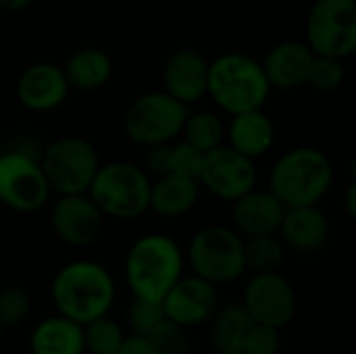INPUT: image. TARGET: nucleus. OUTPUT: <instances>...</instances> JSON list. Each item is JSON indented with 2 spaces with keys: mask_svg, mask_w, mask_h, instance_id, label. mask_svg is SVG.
Listing matches in <instances>:
<instances>
[{
  "mask_svg": "<svg viewBox=\"0 0 356 354\" xmlns=\"http://www.w3.org/2000/svg\"><path fill=\"white\" fill-rule=\"evenodd\" d=\"M240 303L254 323L269 325L280 332L294 321L298 311L296 290L282 271L250 275Z\"/></svg>",
  "mask_w": 356,
  "mask_h": 354,
  "instance_id": "11",
  "label": "nucleus"
},
{
  "mask_svg": "<svg viewBox=\"0 0 356 354\" xmlns=\"http://www.w3.org/2000/svg\"><path fill=\"white\" fill-rule=\"evenodd\" d=\"M190 106L177 102L163 90L136 96L123 115V131L129 142L142 148L173 144L186 125Z\"/></svg>",
  "mask_w": 356,
  "mask_h": 354,
  "instance_id": "7",
  "label": "nucleus"
},
{
  "mask_svg": "<svg viewBox=\"0 0 356 354\" xmlns=\"http://www.w3.org/2000/svg\"><path fill=\"white\" fill-rule=\"evenodd\" d=\"M284 346L282 332L269 325L252 323L244 344H242V354H280Z\"/></svg>",
  "mask_w": 356,
  "mask_h": 354,
  "instance_id": "33",
  "label": "nucleus"
},
{
  "mask_svg": "<svg viewBox=\"0 0 356 354\" xmlns=\"http://www.w3.org/2000/svg\"><path fill=\"white\" fill-rule=\"evenodd\" d=\"M269 92L271 83L257 58L244 52H227L211 61L207 96L227 115L263 111Z\"/></svg>",
  "mask_w": 356,
  "mask_h": 354,
  "instance_id": "4",
  "label": "nucleus"
},
{
  "mask_svg": "<svg viewBox=\"0 0 356 354\" xmlns=\"http://www.w3.org/2000/svg\"><path fill=\"white\" fill-rule=\"evenodd\" d=\"M334 182L336 169L327 152L315 146H294L271 165L267 190L286 209L319 207L332 192Z\"/></svg>",
  "mask_w": 356,
  "mask_h": 354,
  "instance_id": "2",
  "label": "nucleus"
},
{
  "mask_svg": "<svg viewBox=\"0 0 356 354\" xmlns=\"http://www.w3.org/2000/svg\"><path fill=\"white\" fill-rule=\"evenodd\" d=\"M33 4V0H0V10L4 13H21L25 8H29Z\"/></svg>",
  "mask_w": 356,
  "mask_h": 354,
  "instance_id": "36",
  "label": "nucleus"
},
{
  "mask_svg": "<svg viewBox=\"0 0 356 354\" xmlns=\"http://www.w3.org/2000/svg\"><path fill=\"white\" fill-rule=\"evenodd\" d=\"M202 186L198 179L181 175H163L152 179L150 188V211L165 219H177L196 209L200 202Z\"/></svg>",
  "mask_w": 356,
  "mask_h": 354,
  "instance_id": "21",
  "label": "nucleus"
},
{
  "mask_svg": "<svg viewBox=\"0 0 356 354\" xmlns=\"http://www.w3.org/2000/svg\"><path fill=\"white\" fill-rule=\"evenodd\" d=\"M286 207L267 188H254L232 202V227L244 238L280 234Z\"/></svg>",
  "mask_w": 356,
  "mask_h": 354,
  "instance_id": "18",
  "label": "nucleus"
},
{
  "mask_svg": "<svg viewBox=\"0 0 356 354\" xmlns=\"http://www.w3.org/2000/svg\"><path fill=\"white\" fill-rule=\"evenodd\" d=\"M350 179H356V156L350 161Z\"/></svg>",
  "mask_w": 356,
  "mask_h": 354,
  "instance_id": "37",
  "label": "nucleus"
},
{
  "mask_svg": "<svg viewBox=\"0 0 356 354\" xmlns=\"http://www.w3.org/2000/svg\"><path fill=\"white\" fill-rule=\"evenodd\" d=\"M202 190L219 200L236 202L244 194L257 188L259 169L254 161L242 156L227 144L204 154L202 171L198 177Z\"/></svg>",
  "mask_w": 356,
  "mask_h": 354,
  "instance_id": "12",
  "label": "nucleus"
},
{
  "mask_svg": "<svg viewBox=\"0 0 356 354\" xmlns=\"http://www.w3.org/2000/svg\"><path fill=\"white\" fill-rule=\"evenodd\" d=\"M344 213L348 215V219L356 223V179H350V184L344 190Z\"/></svg>",
  "mask_w": 356,
  "mask_h": 354,
  "instance_id": "35",
  "label": "nucleus"
},
{
  "mask_svg": "<svg viewBox=\"0 0 356 354\" xmlns=\"http://www.w3.org/2000/svg\"><path fill=\"white\" fill-rule=\"evenodd\" d=\"M17 100L31 113H50L69 98V83L60 65L40 61L25 67L15 86Z\"/></svg>",
  "mask_w": 356,
  "mask_h": 354,
  "instance_id": "15",
  "label": "nucleus"
},
{
  "mask_svg": "<svg viewBox=\"0 0 356 354\" xmlns=\"http://www.w3.org/2000/svg\"><path fill=\"white\" fill-rule=\"evenodd\" d=\"M254 321L242 307V303H229L219 307L209 323V340L217 354H240L244 338Z\"/></svg>",
  "mask_w": 356,
  "mask_h": 354,
  "instance_id": "24",
  "label": "nucleus"
},
{
  "mask_svg": "<svg viewBox=\"0 0 356 354\" xmlns=\"http://www.w3.org/2000/svg\"><path fill=\"white\" fill-rule=\"evenodd\" d=\"M125 332L111 315L83 325L86 354H115L125 340Z\"/></svg>",
  "mask_w": 356,
  "mask_h": 354,
  "instance_id": "27",
  "label": "nucleus"
},
{
  "mask_svg": "<svg viewBox=\"0 0 356 354\" xmlns=\"http://www.w3.org/2000/svg\"><path fill=\"white\" fill-rule=\"evenodd\" d=\"M288 257V248L284 246L282 238L275 236H259L244 240V259H246V273H280Z\"/></svg>",
  "mask_w": 356,
  "mask_h": 354,
  "instance_id": "26",
  "label": "nucleus"
},
{
  "mask_svg": "<svg viewBox=\"0 0 356 354\" xmlns=\"http://www.w3.org/2000/svg\"><path fill=\"white\" fill-rule=\"evenodd\" d=\"M186 252L167 234L140 236L125 257V284L134 298L163 305L169 290L184 277Z\"/></svg>",
  "mask_w": 356,
  "mask_h": 354,
  "instance_id": "3",
  "label": "nucleus"
},
{
  "mask_svg": "<svg viewBox=\"0 0 356 354\" xmlns=\"http://www.w3.org/2000/svg\"><path fill=\"white\" fill-rule=\"evenodd\" d=\"M225 134L227 127L221 121L219 115L211 111H190L186 125H184V142L200 150L202 154H209L221 146H225Z\"/></svg>",
  "mask_w": 356,
  "mask_h": 354,
  "instance_id": "25",
  "label": "nucleus"
},
{
  "mask_svg": "<svg viewBox=\"0 0 356 354\" xmlns=\"http://www.w3.org/2000/svg\"><path fill=\"white\" fill-rule=\"evenodd\" d=\"M202 163H204V154L200 150H196L194 146H190L188 142L181 140V142L171 144V148H169V173L190 177V179H198L200 171H202Z\"/></svg>",
  "mask_w": 356,
  "mask_h": 354,
  "instance_id": "32",
  "label": "nucleus"
},
{
  "mask_svg": "<svg viewBox=\"0 0 356 354\" xmlns=\"http://www.w3.org/2000/svg\"><path fill=\"white\" fill-rule=\"evenodd\" d=\"M332 234V219L319 204L288 209L277 236L282 238L288 252L298 257H315L327 248Z\"/></svg>",
  "mask_w": 356,
  "mask_h": 354,
  "instance_id": "16",
  "label": "nucleus"
},
{
  "mask_svg": "<svg viewBox=\"0 0 356 354\" xmlns=\"http://www.w3.org/2000/svg\"><path fill=\"white\" fill-rule=\"evenodd\" d=\"M115 354H156V351L146 336L129 334V336H125L123 344L119 346V351Z\"/></svg>",
  "mask_w": 356,
  "mask_h": 354,
  "instance_id": "34",
  "label": "nucleus"
},
{
  "mask_svg": "<svg viewBox=\"0 0 356 354\" xmlns=\"http://www.w3.org/2000/svg\"><path fill=\"white\" fill-rule=\"evenodd\" d=\"M313 58H315V52L309 48L307 42L286 40V42L275 44L267 52L261 65L271 88L296 90L300 86H307Z\"/></svg>",
  "mask_w": 356,
  "mask_h": 354,
  "instance_id": "19",
  "label": "nucleus"
},
{
  "mask_svg": "<svg viewBox=\"0 0 356 354\" xmlns=\"http://www.w3.org/2000/svg\"><path fill=\"white\" fill-rule=\"evenodd\" d=\"M106 217L88 194L58 196L50 209V227L54 236L71 248L96 244L104 232Z\"/></svg>",
  "mask_w": 356,
  "mask_h": 354,
  "instance_id": "13",
  "label": "nucleus"
},
{
  "mask_svg": "<svg viewBox=\"0 0 356 354\" xmlns=\"http://www.w3.org/2000/svg\"><path fill=\"white\" fill-rule=\"evenodd\" d=\"M219 288L198 275H184L165 296V317L184 330L209 325L219 309Z\"/></svg>",
  "mask_w": 356,
  "mask_h": 354,
  "instance_id": "14",
  "label": "nucleus"
},
{
  "mask_svg": "<svg viewBox=\"0 0 356 354\" xmlns=\"http://www.w3.org/2000/svg\"><path fill=\"white\" fill-rule=\"evenodd\" d=\"M71 90L96 92L104 88L113 77V58L106 50L96 46H83L71 52L60 65Z\"/></svg>",
  "mask_w": 356,
  "mask_h": 354,
  "instance_id": "22",
  "label": "nucleus"
},
{
  "mask_svg": "<svg viewBox=\"0 0 356 354\" xmlns=\"http://www.w3.org/2000/svg\"><path fill=\"white\" fill-rule=\"evenodd\" d=\"M307 44L317 56L344 61L356 52V0H315L307 17Z\"/></svg>",
  "mask_w": 356,
  "mask_h": 354,
  "instance_id": "9",
  "label": "nucleus"
},
{
  "mask_svg": "<svg viewBox=\"0 0 356 354\" xmlns=\"http://www.w3.org/2000/svg\"><path fill=\"white\" fill-rule=\"evenodd\" d=\"M33 300L23 286L8 284L0 288V323L2 328H17L31 315Z\"/></svg>",
  "mask_w": 356,
  "mask_h": 354,
  "instance_id": "28",
  "label": "nucleus"
},
{
  "mask_svg": "<svg viewBox=\"0 0 356 354\" xmlns=\"http://www.w3.org/2000/svg\"><path fill=\"white\" fill-rule=\"evenodd\" d=\"M2 332H4V328H2V323H0V338H2Z\"/></svg>",
  "mask_w": 356,
  "mask_h": 354,
  "instance_id": "38",
  "label": "nucleus"
},
{
  "mask_svg": "<svg viewBox=\"0 0 356 354\" xmlns=\"http://www.w3.org/2000/svg\"><path fill=\"white\" fill-rule=\"evenodd\" d=\"M40 167L52 192L58 196L88 194L102 167L96 146L81 136H60L44 146Z\"/></svg>",
  "mask_w": 356,
  "mask_h": 354,
  "instance_id": "8",
  "label": "nucleus"
},
{
  "mask_svg": "<svg viewBox=\"0 0 356 354\" xmlns=\"http://www.w3.org/2000/svg\"><path fill=\"white\" fill-rule=\"evenodd\" d=\"M225 144L242 156L257 161L273 148L275 125L265 111L236 115L227 125Z\"/></svg>",
  "mask_w": 356,
  "mask_h": 354,
  "instance_id": "20",
  "label": "nucleus"
},
{
  "mask_svg": "<svg viewBox=\"0 0 356 354\" xmlns=\"http://www.w3.org/2000/svg\"><path fill=\"white\" fill-rule=\"evenodd\" d=\"M186 263L213 286H227L246 273L244 238L229 225H204L188 242Z\"/></svg>",
  "mask_w": 356,
  "mask_h": 354,
  "instance_id": "6",
  "label": "nucleus"
},
{
  "mask_svg": "<svg viewBox=\"0 0 356 354\" xmlns=\"http://www.w3.org/2000/svg\"><path fill=\"white\" fill-rule=\"evenodd\" d=\"M211 63L192 48L175 50L163 67V92L190 106L209 94Z\"/></svg>",
  "mask_w": 356,
  "mask_h": 354,
  "instance_id": "17",
  "label": "nucleus"
},
{
  "mask_svg": "<svg viewBox=\"0 0 356 354\" xmlns=\"http://www.w3.org/2000/svg\"><path fill=\"white\" fill-rule=\"evenodd\" d=\"M346 79V67L344 61L340 58H332V56H317L313 58L311 71H309V79L307 86H311L315 92H336Z\"/></svg>",
  "mask_w": 356,
  "mask_h": 354,
  "instance_id": "29",
  "label": "nucleus"
},
{
  "mask_svg": "<svg viewBox=\"0 0 356 354\" xmlns=\"http://www.w3.org/2000/svg\"><path fill=\"white\" fill-rule=\"evenodd\" d=\"M150 188L152 179L144 167L129 161H113L98 169L88 196L104 217L131 221L150 211Z\"/></svg>",
  "mask_w": 356,
  "mask_h": 354,
  "instance_id": "5",
  "label": "nucleus"
},
{
  "mask_svg": "<svg viewBox=\"0 0 356 354\" xmlns=\"http://www.w3.org/2000/svg\"><path fill=\"white\" fill-rule=\"evenodd\" d=\"M240 354H242V353H240Z\"/></svg>",
  "mask_w": 356,
  "mask_h": 354,
  "instance_id": "39",
  "label": "nucleus"
},
{
  "mask_svg": "<svg viewBox=\"0 0 356 354\" xmlns=\"http://www.w3.org/2000/svg\"><path fill=\"white\" fill-rule=\"evenodd\" d=\"M167 317H165L163 305H159V303H150V300L131 296V300L125 309V321H127L131 334H136V336H148Z\"/></svg>",
  "mask_w": 356,
  "mask_h": 354,
  "instance_id": "30",
  "label": "nucleus"
},
{
  "mask_svg": "<svg viewBox=\"0 0 356 354\" xmlns=\"http://www.w3.org/2000/svg\"><path fill=\"white\" fill-rule=\"evenodd\" d=\"M146 338L154 346L156 354H188L190 351L188 330L179 328L177 323L169 319L161 321Z\"/></svg>",
  "mask_w": 356,
  "mask_h": 354,
  "instance_id": "31",
  "label": "nucleus"
},
{
  "mask_svg": "<svg viewBox=\"0 0 356 354\" xmlns=\"http://www.w3.org/2000/svg\"><path fill=\"white\" fill-rule=\"evenodd\" d=\"M40 159L6 148L0 152V202L15 213H38L50 200Z\"/></svg>",
  "mask_w": 356,
  "mask_h": 354,
  "instance_id": "10",
  "label": "nucleus"
},
{
  "mask_svg": "<svg viewBox=\"0 0 356 354\" xmlns=\"http://www.w3.org/2000/svg\"><path fill=\"white\" fill-rule=\"evenodd\" d=\"M50 298L56 315L83 328L111 313L117 298V286L102 263L77 259L65 263L56 271L50 286Z\"/></svg>",
  "mask_w": 356,
  "mask_h": 354,
  "instance_id": "1",
  "label": "nucleus"
},
{
  "mask_svg": "<svg viewBox=\"0 0 356 354\" xmlns=\"http://www.w3.org/2000/svg\"><path fill=\"white\" fill-rule=\"evenodd\" d=\"M31 354H86L83 328L60 315L42 319L29 336Z\"/></svg>",
  "mask_w": 356,
  "mask_h": 354,
  "instance_id": "23",
  "label": "nucleus"
}]
</instances>
